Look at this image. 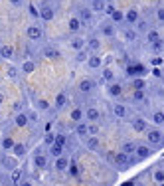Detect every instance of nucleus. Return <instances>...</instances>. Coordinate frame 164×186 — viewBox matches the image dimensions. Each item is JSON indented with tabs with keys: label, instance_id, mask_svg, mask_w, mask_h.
Returning a JSON list of instances; mask_svg holds the SVG:
<instances>
[{
	"label": "nucleus",
	"instance_id": "8",
	"mask_svg": "<svg viewBox=\"0 0 164 186\" xmlns=\"http://www.w3.org/2000/svg\"><path fill=\"white\" fill-rule=\"evenodd\" d=\"M79 89L83 91V93H87V91H91V89H93V81H91V79H83V81L79 83Z\"/></svg>",
	"mask_w": 164,
	"mask_h": 186
},
{
	"label": "nucleus",
	"instance_id": "39",
	"mask_svg": "<svg viewBox=\"0 0 164 186\" xmlns=\"http://www.w3.org/2000/svg\"><path fill=\"white\" fill-rule=\"evenodd\" d=\"M53 143H57V145H61V147H65V137L63 135H57L56 139H53Z\"/></svg>",
	"mask_w": 164,
	"mask_h": 186
},
{
	"label": "nucleus",
	"instance_id": "3",
	"mask_svg": "<svg viewBox=\"0 0 164 186\" xmlns=\"http://www.w3.org/2000/svg\"><path fill=\"white\" fill-rule=\"evenodd\" d=\"M26 34H28V38H30V40H40V38H42V30L38 28V26H30Z\"/></svg>",
	"mask_w": 164,
	"mask_h": 186
},
{
	"label": "nucleus",
	"instance_id": "45",
	"mask_svg": "<svg viewBox=\"0 0 164 186\" xmlns=\"http://www.w3.org/2000/svg\"><path fill=\"white\" fill-rule=\"evenodd\" d=\"M103 77H105V79H113V72H111V69H105V72H103Z\"/></svg>",
	"mask_w": 164,
	"mask_h": 186
},
{
	"label": "nucleus",
	"instance_id": "37",
	"mask_svg": "<svg viewBox=\"0 0 164 186\" xmlns=\"http://www.w3.org/2000/svg\"><path fill=\"white\" fill-rule=\"evenodd\" d=\"M136 22H138V30L141 32H148V24H146L144 20H136Z\"/></svg>",
	"mask_w": 164,
	"mask_h": 186
},
{
	"label": "nucleus",
	"instance_id": "12",
	"mask_svg": "<svg viewBox=\"0 0 164 186\" xmlns=\"http://www.w3.org/2000/svg\"><path fill=\"white\" fill-rule=\"evenodd\" d=\"M79 28H81V20L79 18H71L69 20V30L71 32H77Z\"/></svg>",
	"mask_w": 164,
	"mask_h": 186
},
{
	"label": "nucleus",
	"instance_id": "15",
	"mask_svg": "<svg viewBox=\"0 0 164 186\" xmlns=\"http://www.w3.org/2000/svg\"><path fill=\"white\" fill-rule=\"evenodd\" d=\"M0 56L6 57V59L12 57V48H10V46H2V48H0Z\"/></svg>",
	"mask_w": 164,
	"mask_h": 186
},
{
	"label": "nucleus",
	"instance_id": "9",
	"mask_svg": "<svg viewBox=\"0 0 164 186\" xmlns=\"http://www.w3.org/2000/svg\"><path fill=\"white\" fill-rule=\"evenodd\" d=\"M132 129L138 131V133H142V131H146V123L142 119H136V121H132Z\"/></svg>",
	"mask_w": 164,
	"mask_h": 186
},
{
	"label": "nucleus",
	"instance_id": "6",
	"mask_svg": "<svg viewBox=\"0 0 164 186\" xmlns=\"http://www.w3.org/2000/svg\"><path fill=\"white\" fill-rule=\"evenodd\" d=\"M115 162H119V164H129V162H131V158H129V154L123 151V153H119L117 157H115Z\"/></svg>",
	"mask_w": 164,
	"mask_h": 186
},
{
	"label": "nucleus",
	"instance_id": "36",
	"mask_svg": "<svg viewBox=\"0 0 164 186\" xmlns=\"http://www.w3.org/2000/svg\"><path fill=\"white\" fill-rule=\"evenodd\" d=\"M87 145H89L91 151H97V148H99V141H97V139H89V143H87Z\"/></svg>",
	"mask_w": 164,
	"mask_h": 186
},
{
	"label": "nucleus",
	"instance_id": "16",
	"mask_svg": "<svg viewBox=\"0 0 164 186\" xmlns=\"http://www.w3.org/2000/svg\"><path fill=\"white\" fill-rule=\"evenodd\" d=\"M113 113L117 115V117H127V109L123 105H115V109H113Z\"/></svg>",
	"mask_w": 164,
	"mask_h": 186
},
{
	"label": "nucleus",
	"instance_id": "41",
	"mask_svg": "<svg viewBox=\"0 0 164 186\" xmlns=\"http://www.w3.org/2000/svg\"><path fill=\"white\" fill-rule=\"evenodd\" d=\"M132 85H135V89H142V87H144V81H142V79H135V81H132Z\"/></svg>",
	"mask_w": 164,
	"mask_h": 186
},
{
	"label": "nucleus",
	"instance_id": "21",
	"mask_svg": "<svg viewBox=\"0 0 164 186\" xmlns=\"http://www.w3.org/2000/svg\"><path fill=\"white\" fill-rule=\"evenodd\" d=\"M89 67H101V57L99 56L89 57Z\"/></svg>",
	"mask_w": 164,
	"mask_h": 186
},
{
	"label": "nucleus",
	"instance_id": "35",
	"mask_svg": "<svg viewBox=\"0 0 164 186\" xmlns=\"http://www.w3.org/2000/svg\"><path fill=\"white\" fill-rule=\"evenodd\" d=\"M111 18L115 20V22H121V20L125 18V16H123V12H119V10H115V12H113V14H111Z\"/></svg>",
	"mask_w": 164,
	"mask_h": 186
},
{
	"label": "nucleus",
	"instance_id": "19",
	"mask_svg": "<svg viewBox=\"0 0 164 186\" xmlns=\"http://www.w3.org/2000/svg\"><path fill=\"white\" fill-rule=\"evenodd\" d=\"M123 151H125L127 154H132V153H136V145L135 143H127L125 147H123Z\"/></svg>",
	"mask_w": 164,
	"mask_h": 186
},
{
	"label": "nucleus",
	"instance_id": "27",
	"mask_svg": "<svg viewBox=\"0 0 164 186\" xmlns=\"http://www.w3.org/2000/svg\"><path fill=\"white\" fill-rule=\"evenodd\" d=\"M34 164H36V166H40V168H42L44 164H46V158H44L42 154H36V158H34Z\"/></svg>",
	"mask_w": 164,
	"mask_h": 186
},
{
	"label": "nucleus",
	"instance_id": "7",
	"mask_svg": "<svg viewBox=\"0 0 164 186\" xmlns=\"http://www.w3.org/2000/svg\"><path fill=\"white\" fill-rule=\"evenodd\" d=\"M91 18H93V12H91V10L83 8V10L79 12V20H81V22H89Z\"/></svg>",
	"mask_w": 164,
	"mask_h": 186
},
{
	"label": "nucleus",
	"instance_id": "11",
	"mask_svg": "<svg viewBox=\"0 0 164 186\" xmlns=\"http://www.w3.org/2000/svg\"><path fill=\"white\" fill-rule=\"evenodd\" d=\"M61 151H63V147L57 143H52V147H50V153L53 154V157H61Z\"/></svg>",
	"mask_w": 164,
	"mask_h": 186
},
{
	"label": "nucleus",
	"instance_id": "31",
	"mask_svg": "<svg viewBox=\"0 0 164 186\" xmlns=\"http://www.w3.org/2000/svg\"><path fill=\"white\" fill-rule=\"evenodd\" d=\"M81 117H83V113H81L79 109H73V111H71V119H73V121H81Z\"/></svg>",
	"mask_w": 164,
	"mask_h": 186
},
{
	"label": "nucleus",
	"instance_id": "42",
	"mask_svg": "<svg viewBox=\"0 0 164 186\" xmlns=\"http://www.w3.org/2000/svg\"><path fill=\"white\" fill-rule=\"evenodd\" d=\"M2 147H4V148H12V147H14V141H12V139H4Z\"/></svg>",
	"mask_w": 164,
	"mask_h": 186
},
{
	"label": "nucleus",
	"instance_id": "53",
	"mask_svg": "<svg viewBox=\"0 0 164 186\" xmlns=\"http://www.w3.org/2000/svg\"><path fill=\"white\" fill-rule=\"evenodd\" d=\"M93 2H101V0H93Z\"/></svg>",
	"mask_w": 164,
	"mask_h": 186
},
{
	"label": "nucleus",
	"instance_id": "34",
	"mask_svg": "<svg viewBox=\"0 0 164 186\" xmlns=\"http://www.w3.org/2000/svg\"><path fill=\"white\" fill-rule=\"evenodd\" d=\"M87 133H89V127H85V125H79V127H77V135H81V137H85Z\"/></svg>",
	"mask_w": 164,
	"mask_h": 186
},
{
	"label": "nucleus",
	"instance_id": "5",
	"mask_svg": "<svg viewBox=\"0 0 164 186\" xmlns=\"http://www.w3.org/2000/svg\"><path fill=\"white\" fill-rule=\"evenodd\" d=\"M69 164H71V162L67 160V158H63V157H57V160H56V168H57V170H67Z\"/></svg>",
	"mask_w": 164,
	"mask_h": 186
},
{
	"label": "nucleus",
	"instance_id": "51",
	"mask_svg": "<svg viewBox=\"0 0 164 186\" xmlns=\"http://www.w3.org/2000/svg\"><path fill=\"white\" fill-rule=\"evenodd\" d=\"M10 2H12L14 6H20V4H22V0H10Z\"/></svg>",
	"mask_w": 164,
	"mask_h": 186
},
{
	"label": "nucleus",
	"instance_id": "49",
	"mask_svg": "<svg viewBox=\"0 0 164 186\" xmlns=\"http://www.w3.org/2000/svg\"><path fill=\"white\" fill-rule=\"evenodd\" d=\"M53 139H56L53 135H46V143H47V145H52V143H53Z\"/></svg>",
	"mask_w": 164,
	"mask_h": 186
},
{
	"label": "nucleus",
	"instance_id": "26",
	"mask_svg": "<svg viewBox=\"0 0 164 186\" xmlns=\"http://www.w3.org/2000/svg\"><path fill=\"white\" fill-rule=\"evenodd\" d=\"M89 48H91V50H95V52H97V50L101 48V42H99L97 38H91V40H89Z\"/></svg>",
	"mask_w": 164,
	"mask_h": 186
},
{
	"label": "nucleus",
	"instance_id": "2",
	"mask_svg": "<svg viewBox=\"0 0 164 186\" xmlns=\"http://www.w3.org/2000/svg\"><path fill=\"white\" fill-rule=\"evenodd\" d=\"M40 16H42V20L50 22V20L53 18V8H52V6H47V4H44L42 8H40Z\"/></svg>",
	"mask_w": 164,
	"mask_h": 186
},
{
	"label": "nucleus",
	"instance_id": "48",
	"mask_svg": "<svg viewBox=\"0 0 164 186\" xmlns=\"http://www.w3.org/2000/svg\"><path fill=\"white\" fill-rule=\"evenodd\" d=\"M156 16H158V20H160V22H164V8H160L158 12H156Z\"/></svg>",
	"mask_w": 164,
	"mask_h": 186
},
{
	"label": "nucleus",
	"instance_id": "1",
	"mask_svg": "<svg viewBox=\"0 0 164 186\" xmlns=\"http://www.w3.org/2000/svg\"><path fill=\"white\" fill-rule=\"evenodd\" d=\"M146 135H148V141H150V143H154V145H158V143H162V141H164L162 133H160L158 129H148V131H146Z\"/></svg>",
	"mask_w": 164,
	"mask_h": 186
},
{
	"label": "nucleus",
	"instance_id": "18",
	"mask_svg": "<svg viewBox=\"0 0 164 186\" xmlns=\"http://www.w3.org/2000/svg\"><path fill=\"white\" fill-rule=\"evenodd\" d=\"M127 20L131 22V24L136 22V20H138V12H136V10H129V12H127Z\"/></svg>",
	"mask_w": 164,
	"mask_h": 186
},
{
	"label": "nucleus",
	"instance_id": "17",
	"mask_svg": "<svg viewBox=\"0 0 164 186\" xmlns=\"http://www.w3.org/2000/svg\"><path fill=\"white\" fill-rule=\"evenodd\" d=\"M2 166L4 168H16V158H4L2 160Z\"/></svg>",
	"mask_w": 164,
	"mask_h": 186
},
{
	"label": "nucleus",
	"instance_id": "13",
	"mask_svg": "<svg viewBox=\"0 0 164 186\" xmlns=\"http://www.w3.org/2000/svg\"><path fill=\"white\" fill-rule=\"evenodd\" d=\"M85 115H87V119H89V121H97L99 117H101V115H99V111L93 109V107H91V109H87V113H85Z\"/></svg>",
	"mask_w": 164,
	"mask_h": 186
},
{
	"label": "nucleus",
	"instance_id": "23",
	"mask_svg": "<svg viewBox=\"0 0 164 186\" xmlns=\"http://www.w3.org/2000/svg\"><path fill=\"white\" fill-rule=\"evenodd\" d=\"M154 182H156V184H164V172L162 170L154 172Z\"/></svg>",
	"mask_w": 164,
	"mask_h": 186
},
{
	"label": "nucleus",
	"instance_id": "29",
	"mask_svg": "<svg viewBox=\"0 0 164 186\" xmlns=\"http://www.w3.org/2000/svg\"><path fill=\"white\" fill-rule=\"evenodd\" d=\"M14 153H16V157H22L24 153H26V148H24V145H14Z\"/></svg>",
	"mask_w": 164,
	"mask_h": 186
},
{
	"label": "nucleus",
	"instance_id": "4",
	"mask_svg": "<svg viewBox=\"0 0 164 186\" xmlns=\"http://www.w3.org/2000/svg\"><path fill=\"white\" fill-rule=\"evenodd\" d=\"M127 72H129V75H142V73H146V69H144V66L136 63V66H131Z\"/></svg>",
	"mask_w": 164,
	"mask_h": 186
},
{
	"label": "nucleus",
	"instance_id": "28",
	"mask_svg": "<svg viewBox=\"0 0 164 186\" xmlns=\"http://www.w3.org/2000/svg\"><path fill=\"white\" fill-rule=\"evenodd\" d=\"M152 119H154L156 125H162V123H164V113H162V111H158V113H154V117H152Z\"/></svg>",
	"mask_w": 164,
	"mask_h": 186
},
{
	"label": "nucleus",
	"instance_id": "22",
	"mask_svg": "<svg viewBox=\"0 0 164 186\" xmlns=\"http://www.w3.org/2000/svg\"><path fill=\"white\" fill-rule=\"evenodd\" d=\"M44 53H46V57H53V59H56V57H59V53H57L53 48H46V50H44Z\"/></svg>",
	"mask_w": 164,
	"mask_h": 186
},
{
	"label": "nucleus",
	"instance_id": "38",
	"mask_svg": "<svg viewBox=\"0 0 164 186\" xmlns=\"http://www.w3.org/2000/svg\"><path fill=\"white\" fill-rule=\"evenodd\" d=\"M142 97H144L142 89H136V91H135V95H132V99H135V101H142Z\"/></svg>",
	"mask_w": 164,
	"mask_h": 186
},
{
	"label": "nucleus",
	"instance_id": "32",
	"mask_svg": "<svg viewBox=\"0 0 164 186\" xmlns=\"http://www.w3.org/2000/svg\"><path fill=\"white\" fill-rule=\"evenodd\" d=\"M34 67H36V66H34L32 62H26V63L22 66V69H24L26 73H32V72H34Z\"/></svg>",
	"mask_w": 164,
	"mask_h": 186
},
{
	"label": "nucleus",
	"instance_id": "10",
	"mask_svg": "<svg viewBox=\"0 0 164 186\" xmlns=\"http://www.w3.org/2000/svg\"><path fill=\"white\" fill-rule=\"evenodd\" d=\"M136 154H138V158H146V157H150V148L148 147H136Z\"/></svg>",
	"mask_w": 164,
	"mask_h": 186
},
{
	"label": "nucleus",
	"instance_id": "40",
	"mask_svg": "<svg viewBox=\"0 0 164 186\" xmlns=\"http://www.w3.org/2000/svg\"><path fill=\"white\" fill-rule=\"evenodd\" d=\"M152 50H154L156 53H160V52H162V42H160V40H158V42H154V44H152Z\"/></svg>",
	"mask_w": 164,
	"mask_h": 186
},
{
	"label": "nucleus",
	"instance_id": "43",
	"mask_svg": "<svg viewBox=\"0 0 164 186\" xmlns=\"http://www.w3.org/2000/svg\"><path fill=\"white\" fill-rule=\"evenodd\" d=\"M12 182H14V184H18V182H20V170L12 172Z\"/></svg>",
	"mask_w": 164,
	"mask_h": 186
},
{
	"label": "nucleus",
	"instance_id": "25",
	"mask_svg": "<svg viewBox=\"0 0 164 186\" xmlns=\"http://www.w3.org/2000/svg\"><path fill=\"white\" fill-rule=\"evenodd\" d=\"M160 40V34L158 32H148V44H154Z\"/></svg>",
	"mask_w": 164,
	"mask_h": 186
},
{
	"label": "nucleus",
	"instance_id": "47",
	"mask_svg": "<svg viewBox=\"0 0 164 186\" xmlns=\"http://www.w3.org/2000/svg\"><path fill=\"white\" fill-rule=\"evenodd\" d=\"M89 133H91V135H97V133H99V127H97V125H91V127H89Z\"/></svg>",
	"mask_w": 164,
	"mask_h": 186
},
{
	"label": "nucleus",
	"instance_id": "20",
	"mask_svg": "<svg viewBox=\"0 0 164 186\" xmlns=\"http://www.w3.org/2000/svg\"><path fill=\"white\" fill-rule=\"evenodd\" d=\"M28 123V117H26V115H16V125H18V127H24V125Z\"/></svg>",
	"mask_w": 164,
	"mask_h": 186
},
{
	"label": "nucleus",
	"instance_id": "46",
	"mask_svg": "<svg viewBox=\"0 0 164 186\" xmlns=\"http://www.w3.org/2000/svg\"><path fill=\"white\" fill-rule=\"evenodd\" d=\"M95 10H105V2L101 0V2H95Z\"/></svg>",
	"mask_w": 164,
	"mask_h": 186
},
{
	"label": "nucleus",
	"instance_id": "44",
	"mask_svg": "<svg viewBox=\"0 0 164 186\" xmlns=\"http://www.w3.org/2000/svg\"><path fill=\"white\" fill-rule=\"evenodd\" d=\"M101 30H103V34H105V36H113V28H111V26H107V24H105Z\"/></svg>",
	"mask_w": 164,
	"mask_h": 186
},
{
	"label": "nucleus",
	"instance_id": "52",
	"mask_svg": "<svg viewBox=\"0 0 164 186\" xmlns=\"http://www.w3.org/2000/svg\"><path fill=\"white\" fill-rule=\"evenodd\" d=\"M2 99H4V97H2V95H0V105H2Z\"/></svg>",
	"mask_w": 164,
	"mask_h": 186
},
{
	"label": "nucleus",
	"instance_id": "30",
	"mask_svg": "<svg viewBox=\"0 0 164 186\" xmlns=\"http://www.w3.org/2000/svg\"><path fill=\"white\" fill-rule=\"evenodd\" d=\"M83 40H81V38H73V42H71V46H73V48L75 50H81V48H83Z\"/></svg>",
	"mask_w": 164,
	"mask_h": 186
},
{
	"label": "nucleus",
	"instance_id": "33",
	"mask_svg": "<svg viewBox=\"0 0 164 186\" xmlns=\"http://www.w3.org/2000/svg\"><path fill=\"white\" fill-rule=\"evenodd\" d=\"M56 105H57V107L65 105V95H63V93H59V95L56 97Z\"/></svg>",
	"mask_w": 164,
	"mask_h": 186
},
{
	"label": "nucleus",
	"instance_id": "24",
	"mask_svg": "<svg viewBox=\"0 0 164 186\" xmlns=\"http://www.w3.org/2000/svg\"><path fill=\"white\" fill-rule=\"evenodd\" d=\"M125 38H127L129 42H135V40H136V32H135V30H125Z\"/></svg>",
	"mask_w": 164,
	"mask_h": 186
},
{
	"label": "nucleus",
	"instance_id": "50",
	"mask_svg": "<svg viewBox=\"0 0 164 186\" xmlns=\"http://www.w3.org/2000/svg\"><path fill=\"white\" fill-rule=\"evenodd\" d=\"M85 57H87V53H83V52H79V53H77V59H79V62H83Z\"/></svg>",
	"mask_w": 164,
	"mask_h": 186
},
{
	"label": "nucleus",
	"instance_id": "14",
	"mask_svg": "<svg viewBox=\"0 0 164 186\" xmlns=\"http://www.w3.org/2000/svg\"><path fill=\"white\" fill-rule=\"evenodd\" d=\"M109 93H111V95H121V85H119V83H111V85H109Z\"/></svg>",
	"mask_w": 164,
	"mask_h": 186
}]
</instances>
